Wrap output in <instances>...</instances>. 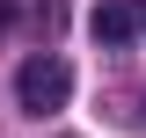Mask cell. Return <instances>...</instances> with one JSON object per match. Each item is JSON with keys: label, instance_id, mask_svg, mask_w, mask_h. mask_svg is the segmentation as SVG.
<instances>
[{"label": "cell", "instance_id": "6da1fadb", "mask_svg": "<svg viewBox=\"0 0 146 138\" xmlns=\"http://www.w3.org/2000/svg\"><path fill=\"white\" fill-rule=\"evenodd\" d=\"M15 95H22V109L29 116H51V109H66V95H73V73H66V58H29L22 66V80H15Z\"/></svg>", "mask_w": 146, "mask_h": 138}, {"label": "cell", "instance_id": "7a4b0ae2", "mask_svg": "<svg viewBox=\"0 0 146 138\" xmlns=\"http://www.w3.org/2000/svg\"><path fill=\"white\" fill-rule=\"evenodd\" d=\"M88 29H95V44H124V36L139 29V7H131V0H102L88 15Z\"/></svg>", "mask_w": 146, "mask_h": 138}, {"label": "cell", "instance_id": "3957f363", "mask_svg": "<svg viewBox=\"0 0 146 138\" xmlns=\"http://www.w3.org/2000/svg\"><path fill=\"white\" fill-rule=\"evenodd\" d=\"M7 22H15V0H0V29H7Z\"/></svg>", "mask_w": 146, "mask_h": 138}]
</instances>
